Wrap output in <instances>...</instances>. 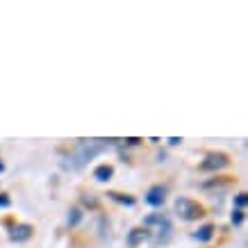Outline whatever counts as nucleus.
<instances>
[{"label": "nucleus", "instance_id": "14", "mask_svg": "<svg viewBox=\"0 0 248 248\" xmlns=\"http://www.w3.org/2000/svg\"><path fill=\"white\" fill-rule=\"evenodd\" d=\"M82 203L87 205V207H98V201H96V198H91V196H84Z\"/></svg>", "mask_w": 248, "mask_h": 248}, {"label": "nucleus", "instance_id": "17", "mask_svg": "<svg viewBox=\"0 0 248 248\" xmlns=\"http://www.w3.org/2000/svg\"><path fill=\"white\" fill-rule=\"evenodd\" d=\"M125 141H128L130 146H137V143L141 141V139H137V137H130V139H125Z\"/></svg>", "mask_w": 248, "mask_h": 248}, {"label": "nucleus", "instance_id": "13", "mask_svg": "<svg viewBox=\"0 0 248 248\" xmlns=\"http://www.w3.org/2000/svg\"><path fill=\"white\" fill-rule=\"evenodd\" d=\"M244 221V210H234L232 212V226H239Z\"/></svg>", "mask_w": 248, "mask_h": 248}, {"label": "nucleus", "instance_id": "9", "mask_svg": "<svg viewBox=\"0 0 248 248\" xmlns=\"http://www.w3.org/2000/svg\"><path fill=\"white\" fill-rule=\"evenodd\" d=\"M212 234H214V226H203L201 230H198V232L194 234V237H196L198 241H210Z\"/></svg>", "mask_w": 248, "mask_h": 248}, {"label": "nucleus", "instance_id": "1", "mask_svg": "<svg viewBox=\"0 0 248 248\" xmlns=\"http://www.w3.org/2000/svg\"><path fill=\"white\" fill-rule=\"evenodd\" d=\"M112 143H114V139H82V141L73 148V153L66 157L64 169H73V171L82 169V166H87L93 157H98L100 153H105Z\"/></svg>", "mask_w": 248, "mask_h": 248}, {"label": "nucleus", "instance_id": "5", "mask_svg": "<svg viewBox=\"0 0 248 248\" xmlns=\"http://www.w3.org/2000/svg\"><path fill=\"white\" fill-rule=\"evenodd\" d=\"M166 201V187L157 185V187H151V191L146 194V203L153 205V207H159V205Z\"/></svg>", "mask_w": 248, "mask_h": 248}, {"label": "nucleus", "instance_id": "18", "mask_svg": "<svg viewBox=\"0 0 248 248\" xmlns=\"http://www.w3.org/2000/svg\"><path fill=\"white\" fill-rule=\"evenodd\" d=\"M2 169H5V166H2V162H0V171H2Z\"/></svg>", "mask_w": 248, "mask_h": 248}, {"label": "nucleus", "instance_id": "10", "mask_svg": "<svg viewBox=\"0 0 248 248\" xmlns=\"http://www.w3.org/2000/svg\"><path fill=\"white\" fill-rule=\"evenodd\" d=\"M109 198H112V201H116V203H123V205H128V207H132V205H135V198H132V196H121V194H109Z\"/></svg>", "mask_w": 248, "mask_h": 248}, {"label": "nucleus", "instance_id": "2", "mask_svg": "<svg viewBox=\"0 0 248 248\" xmlns=\"http://www.w3.org/2000/svg\"><path fill=\"white\" fill-rule=\"evenodd\" d=\"M175 212H178V217L182 221H196V218L203 217V207L194 201H189V198H178L175 201Z\"/></svg>", "mask_w": 248, "mask_h": 248}, {"label": "nucleus", "instance_id": "11", "mask_svg": "<svg viewBox=\"0 0 248 248\" xmlns=\"http://www.w3.org/2000/svg\"><path fill=\"white\" fill-rule=\"evenodd\" d=\"M80 218H82V212L78 210V207H73V210L68 212V226L71 228L78 226V223H80Z\"/></svg>", "mask_w": 248, "mask_h": 248}, {"label": "nucleus", "instance_id": "12", "mask_svg": "<svg viewBox=\"0 0 248 248\" xmlns=\"http://www.w3.org/2000/svg\"><path fill=\"white\" fill-rule=\"evenodd\" d=\"M246 203H248L246 194H237V196H234V205H237V210H244V207H246Z\"/></svg>", "mask_w": 248, "mask_h": 248}, {"label": "nucleus", "instance_id": "8", "mask_svg": "<svg viewBox=\"0 0 248 248\" xmlns=\"http://www.w3.org/2000/svg\"><path fill=\"white\" fill-rule=\"evenodd\" d=\"M112 175H114V169L109 164H100L96 171H93V178H96L98 182H107Z\"/></svg>", "mask_w": 248, "mask_h": 248}, {"label": "nucleus", "instance_id": "4", "mask_svg": "<svg viewBox=\"0 0 248 248\" xmlns=\"http://www.w3.org/2000/svg\"><path fill=\"white\" fill-rule=\"evenodd\" d=\"M143 223H146V226H157L159 228L157 232L164 234V239L169 237V232H171V223H169V218L162 217V214H151V217H146Z\"/></svg>", "mask_w": 248, "mask_h": 248}, {"label": "nucleus", "instance_id": "3", "mask_svg": "<svg viewBox=\"0 0 248 248\" xmlns=\"http://www.w3.org/2000/svg\"><path fill=\"white\" fill-rule=\"evenodd\" d=\"M223 166H228L226 155H223V153H212L207 159H203L201 169H203V171H221Z\"/></svg>", "mask_w": 248, "mask_h": 248}, {"label": "nucleus", "instance_id": "6", "mask_svg": "<svg viewBox=\"0 0 248 248\" xmlns=\"http://www.w3.org/2000/svg\"><path fill=\"white\" fill-rule=\"evenodd\" d=\"M32 232H34V228L28 226V223H23V226L12 228V234H9V239H12V241H28V239L32 237Z\"/></svg>", "mask_w": 248, "mask_h": 248}, {"label": "nucleus", "instance_id": "16", "mask_svg": "<svg viewBox=\"0 0 248 248\" xmlns=\"http://www.w3.org/2000/svg\"><path fill=\"white\" fill-rule=\"evenodd\" d=\"M180 141H182L180 137H171V139H169V143H171V146H178Z\"/></svg>", "mask_w": 248, "mask_h": 248}, {"label": "nucleus", "instance_id": "15", "mask_svg": "<svg viewBox=\"0 0 248 248\" xmlns=\"http://www.w3.org/2000/svg\"><path fill=\"white\" fill-rule=\"evenodd\" d=\"M9 205H12V201L5 194H0V207H9Z\"/></svg>", "mask_w": 248, "mask_h": 248}, {"label": "nucleus", "instance_id": "7", "mask_svg": "<svg viewBox=\"0 0 248 248\" xmlns=\"http://www.w3.org/2000/svg\"><path fill=\"white\" fill-rule=\"evenodd\" d=\"M146 239H148V230H143V228H135V230L128 234V246L137 248L141 241H146Z\"/></svg>", "mask_w": 248, "mask_h": 248}]
</instances>
